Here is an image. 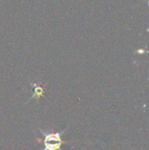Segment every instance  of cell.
I'll return each instance as SVG.
<instances>
[{
	"instance_id": "1",
	"label": "cell",
	"mask_w": 149,
	"mask_h": 150,
	"mask_svg": "<svg viewBox=\"0 0 149 150\" xmlns=\"http://www.w3.org/2000/svg\"><path fill=\"white\" fill-rule=\"evenodd\" d=\"M39 131L44 137V148L42 150H62L61 145L64 144V141L61 139V135L66 130L56 134H47L41 128H39Z\"/></svg>"
},
{
	"instance_id": "2",
	"label": "cell",
	"mask_w": 149,
	"mask_h": 150,
	"mask_svg": "<svg viewBox=\"0 0 149 150\" xmlns=\"http://www.w3.org/2000/svg\"><path fill=\"white\" fill-rule=\"evenodd\" d=\"M35 90H36V95H34V97L35 96H36V97L41 96V95L43 94V92H44L43 88H41V87H35Z\"/></svg>"
}]
</instances>
